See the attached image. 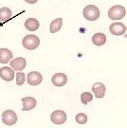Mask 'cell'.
<instances>
[{
	"label": "cell",
	"mask_w": 127,
	"mask_h": 128,
	"mask_svg": "<svg viewBox=\"0 0 127 128\" xmlns=\"http://www.w3.org/2000/svg\"><path fill=\"white\" fill-rule=\"evenodd\" d=\"M82 15L87 21H96L100 17V10L95 5H87L84 9Z\"/></svg>",
	"instance_id": "6da1fadb"
},
{
	"label": "cell",
	"mask_w": 127,
	"mask_h": 128,
	"mask_svg": "<svg viewBox=\"0 0 127 128\" xmlns=\"http://www.w3.org/2000/svg\"><path fill=\"white\" fill-rule=\"evenodd\" d=\"M23 46L28 50H33L37 48L39 45H40V39L38 38V36L34 35V34H28L24 37L22 41Z\"/></svg>",
	"instance_id": "7a4b0ae2"
},
{
	"label": "cell",
	"mask_w": 127,
	"mask_h": 128,
	"mask_svg": "<svg viewBox=\"0 0 127 128\" xmlns=\"http://www.w3.org/2000/svg\"><path fill=\"white\" fill-rule=\"evenodd\" d=\"M126 14V10L123 6L115 5L111 7L108 10V17L111 20H120L122 19Z\"/></svg>",
	"instance_id": "3957f363"
},
{
	"label": "cell",
	"mask_w": 127,
	"mask_h": 128,
	"mask_svg": "<svg viewBox=\"0 0 127 128\" xmlns=\"http://www.w3.org/2000/svg\"><path fill=\"white\" fill-rule=\"evenodd\" d=\"M50 120L52 124H56V125H61L66 122V114L63 110H55L50 115Z\"/></svg>",
	"instance_id": "277c9868"
},
{
	"label": "cell",
	"mask_w": 127,
	"mask_h": 128,
	"mask_svg": "<svg viewBox=\"0 0 127 128\" xmlns=\"http://www.w3.org/2000/svg\"><path fill=\"white\" fill-rule=\"evenodd\" d=\"M2 122L6 125H14L17 122V115L12 110H6L2 114Z\"/></svg>",
	"instance_id": "5b68a950"
},
{
	"label": "cell",
	"mask_w": 127,
	"mask_h": 128,
	"mask_svg": "<svg viewBox=\"0 0 127 128\" xmlns=\"http://www.w3.org/2000/svg\"><path fill=\"white\" fill-rule=\"evenodd\" d=\"M109 30L113 35H116V36L123 35L126 32V26L120 22H115V23L110 25Z\"/></svg>",
	"instance_id": "8992f818"
},
{
	"label": "cell",
	"mask_w": 127,
	"mask_h": 128,
	"mask_svg": "<svg viewBox=\"0 0 127 128\" xmlns=\"http://www.w3.org/2000/svg\"><path fill=\"white\" fill-rule=\"evenodd\" d=\"M27 81L28 84H30V86H38L43 81V76H42L41 73L37 72V71H32L28 74L27 77Z\"/></svg>",
	"instance_id": "52a82bcc"
},
{
	"label": "cell",
	"mask_w": 127,
	"mask_h": 128,
	"mask_svg": "<svg viewBox=\"0 0 127 128\" xmlns=\"http://www.w3.org/2000/svg\"><path fill=\"white\" fill-rule=\"evenodd\" d=\"M10 68L15 71H22L27 66V61L23 57H17L12 62H10Z\"/></svg>",
	"instance_id": "ba28073f"
},
{
	"label": "cell",
	"mask_w": 127,
	"mask_h": 128,
	"mask_svg": "<svg viewBox=\"0 0 127 128\" xmlns=\"http://www.w3.org/2000/svg\"><path fill=\"white\" fill-rule=\"evenodd\" d=\"M0 78L6 82H10L14 78V70L10 66H3L0 68Z\"/></svg>",
	"instance_id": "9c48e42d"
},
{
	"label": "cell",
	"mask_w": 127,
	"mask_h": 128,
	"mask_svg": "<svg viewBox=\"0 0 127 128\" xmlns=\"http://www.w3.org/2000/svg\"><path fill=\"white\" fill-rule=\"evenodd\" d=\"M51 82L55 86H64L68 82V76L64 73H56L51 78Z\"/></svg>",
	"instance_id": "30bf717a"
},
{
	"label": "cell",
	"mask_w": 127,
	"mask_h": 128,
	"mask_svg": "<svg viewBox=\"0 0 127 128\" xmlns=\"http://www.w3.org/2000/svg\"><path fill=\"white\" fill-rule=\"evenodd\" d=\"M105 90H106L105 86L102 82H95L92 86V91L96 96V98H98V99H102L104 97Z\"/></svg>",
	"instance_id": "8fae6325"
},
{
	"label": "cell",
	"mask_w": 127,
	"mask_h": 128,
	"mask_svg": "<svg viewBox=\"0 0 127 128\" xmlns=\"http://www.w3.org/2000/svg\"><path fill=\"white\" fill-rule=\"evenodd\" d=\"M23 111H30L36 106V100L33 97H24L22 100Z\"/></svg>",
	"instance_id": "7c38bea8"
},
{
	"label": "cell",
	"mask_w": 127,
	"mask_h": 128,
	"mask_svg": "<svg viewBox=\"0 0 127 128\" xmlns=\"http://www.w3.org/2000/svg\"><path fill=\"white\" fill-rule=\"evenodd\" d=\"M12 52L8 48H0V63L7 64L12 59Z\"/></svg>",
	"instance_id": "4fadbf2b"
},
{
	"label": "cell",
	"mask_w": 127,
	"mask_h": 128,
	"mask_svg": "<svg viewBox=\"0 0 127 128\" xmlns=\"http://www.w3.org/2000/svg\"><path fill=\"white\" fill-rule=\"evenodd\" d=\"M92 43L97 46H100L106 43V35L104 33L98 32L92 36Z\"/></svg>",
	"instance_id": "5bb4252c"
},
{
	"label": "cell",
	"mask_w": 127,
	"mask_h": 128,
	"mask_svg": "<svg viewBox=\"0 0 127 128\" xmlns=\"http://www.w3.org/2000/svg\"><path fill=\"white\" fill-rule=\"evenodd\" d=\"M40 27L39 21L35 18H28L25 22V28L30 32H35Z\"/></svg>",
	"instance_id": "9a60e30c"
},
{
	"label": "cell",
	"mask_w": 127,
	"mask_h": 128,
	"mask_svg": "<svg viewBox=\"0 0 127 128\" xmlns=\"http://www.w3.org/2000/svg\"><path fill=\"white\" fill-rule=\"evenodd\" d=\"M12 16V10L7 8V7H3L0 9V21L1 22H7Z\"/></svg>",
	"instance_id": "2e32d148"
},
{
	"label": "cell",
	"mask_w": 127,
	"mask_h": 128,
	"mask_svg": "<svg viewBox=\"0 0 127 128\" xmlns=\"http://www.w3.org/2000/svg\"><path fill=\"white\" fill-rule=\"evenodd\" d=\"M63 26V19L57 18L53 20L50 26V33H56L61 30V28Z\"/></svg>",
	"instance_id": "e0dca14e"
},
{
	"label": "cell",
	"mask_w": 127,
	"mask_h": 128,
	"mask_svg": "<svg viewBox=\"0 0 127 128\" xmlns=\"http://www.w3.org/2000/svg\"><path fill=\"white\" fill-rule=\"evenodd\" d=\"M93 100V96L90 92H84L81 95V102L82 104H87L88 102H92Z\"/></svg>",
	"instance_id": "ac0fdd59"
},
{
	"label": "cell",
	"mask_w": 127,
	"mask_h": 128,
	"mask_svg": "<svg viewBox=\"0 0 127 128\" xmlns=\"http://www.w3.org/2000/svg\"><path fill=\"white\" fill-rule=\"evenodd\" d=\"M75 120H76V122L79 124H84L87 122V120H88V118H87V116H86L84 113H79V114L76 115V118H75Z\"/></svg>",
	"instance_id": "d6986e66"
},
{
	"label": "cell",
	"mask_w": 127,
	"mask_h": 128,
	"mask_svg": "<svg viewBox=\"0 0 127 128\" xmlns=\"http://www.w3.org/2000/svg\"><path fill=\"white\" fill-rule=\"evenodd\" d=\"M25 81H26V75L21 71H18L16 74V84L18 86H22Z\"/></svg>",
	"instance_id": "ffe728a7"
},
{
	"label": "cell",
	"mask_w": 127,
	"mask_h": 128,
	"mask_svg": "<svg viewBox=\"0 0 127 128\" xmlns=\"http://www.w3.org/2000/svg\"><path fill=\"white\" fill-rule=\"evenodd\" d=\"M27 3H28V4H35L38 0H25Z\"/></svg>",
	"instance_id": "44dd1931"
}]
</instances>
